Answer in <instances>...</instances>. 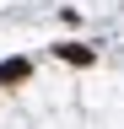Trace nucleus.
I'll list each match as a JSON object with an SVG mask.
<instances>
[{
    "mask_svg": "<svg viewBox=\"0 0 124 129\" xmlns=\"http://www.w3.org/2000/svg\"><path fill=\"white\" fill-rule=\"evenodd\" d=\"M27 75H33L27 59H6V64H0V86H16V81H27Z\"/></svg>",
    "mask_w": 124,
    "mask_h": 129,
    "instance_id": "1",
    "label": "nucleus"
},
{
    "mask_svg": "<svg viewBox=\"0 0 124 129\" xmlns=\"http://www.w3.org/2000/svg\"><path fill=\"white\" fill-rule=\"evenodd\" d=\"M59 59H70V64H86L92 54H86V48H70V43H59Z\"/></svg>",
    "mask_w": 124,
    "mask_h": 129,
    "instance_id": "2",
    "label": "nucleus"
}]
</instances>
